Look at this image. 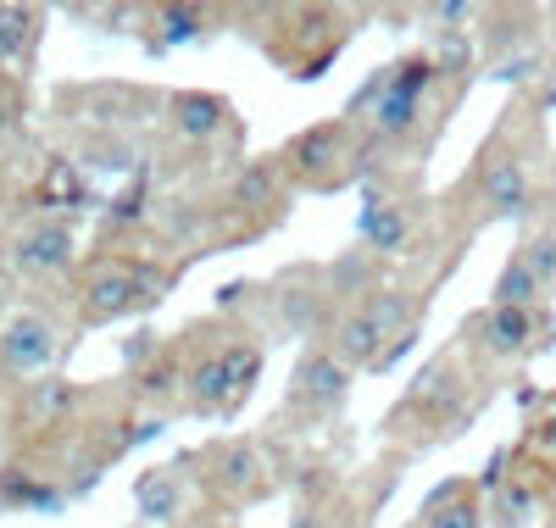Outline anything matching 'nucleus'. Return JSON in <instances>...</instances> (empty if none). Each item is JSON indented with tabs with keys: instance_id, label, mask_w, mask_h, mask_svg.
Segmentation results:
<instances>
[{
	"instance_id": "nucleus-1",
	"label": "nucleus",
	"mask_w": 556,
	"mask_h": 528,
	"mask_svg": "<svg viewBox=\"0 0 556 528\" xmlns=\"http://www.w3.org/2000/svg\"><path fill=\"white\" fill-rule=\"evenodd\" d=\"M285 162H290V173L301 178V184H340L345 178V162H351V134H345V123H317V128H306V134H295L290 139V151H285Z\"/></svg>"
},
{
	"instance_id": "nucleus-2",
	"label": "nucleus",
	"mask_w": 556,
	"mask_h": 528,
	"mask_svg": "<svg viewBox=\"0 0 556 528\" xmlns=\"http://www.w3.org/2000/svg\"><path fill=\"white\" fill-rule=\"evenodd\" d=\"M479 201H484L495 217H523V212H534V184H529V167H523L518 151H490V156H484Z\"/></svg>"
},
{
	"instance_id": "nucleus-3",
	"label": "nucleus",
	"mask_w": 556,
	"mask_h": 528,
	"mask_svg": "<svg viewBox=\"0 0 556 528\" xmlns=\"http://www.w3.org/2000/svg\"><path fill=\"white\" fill-rule=\"evenodd\" d=\"M139 312V267L134 262H101L84 284V317L89 323H112Z\"/></svg>"
},
{
	"instance_id": "nucleus-4",
	"label": "nucleus",
	"mask_w": 556,
	"mask_h": 528,
	"mask_svg": "<svg viewBox=\"0 0 556 528\" xmlns=\"http://www.w3.org/2000/svg\"><path fill=\"white\" fill-rule=\"evenodd\" d=\"M73 262V234L62 223H34L12 239V267L28 273V278H45V273H56Z\"/></svg>"
},
{
	"instance_id": "nucleus-5",
	"label": "nucleus",
	"mask_w": 556,
	"mask_h": 528,
	"mask_svg": "<svg viewBox=\"0 0 556 528\" xmlns=\"http://www.w3.org/2000/svg\"><path fill=\"white\" fill-rule=\"evenodd\" d=\"M51 356H56V328L45 317H34V312L12 317L7 334H0V362H7L12 373H39Z\"/></svg>"
},
{
	"instance_id": "nucleus-6",
	"label": "nucleus",
	"mask_w": 556,
	"mask_h": 528,
	"mask_svg": "<svg viewBox=\"0 0 556 528\" xmlns=\"http://www.w3.org/2000/svg\"><path fill=\"white\" fill-rule=\"evenodd\" d=\"M345 384H351V367L334 351H312L301 362V373H295V401H306V406H340Z\"/></svg>"
},
{
	"instance_id": "nucleus-7",
	"label": "nucleus",
	"mask_w": 556,
	"mask_h": 528,
	"mask_svg": "<svg viewBox=\"0 0 556 528\" xmlns=\"http://www.w3.org/2000/svg\"><path fill=\"white\" fill-rule=\"evenodd\" d=\"M534 340V312L529 306H490L479 317V345L490 356H518Z\"/></svg>"
},
{
	"instance_id": "nucleus-8",
	"label": "nucleus",
	"mask_w": 556,
	"mask_h": 528,
	"mask_svg": "<svg viewBox=\"0 0 556 528\" xmlns=\"http://www.w3.org/2000/svg\"><path fill=\"white\" fill-rule=\"evenodd\" d=\"M379 340H384V334H379V323H374V312H351L340 328H334V356L345 362V367H374L379 362Z\"/></svg>"
},
{
	"instance_id": "nucleus-9",
	"label": "nucleus",
	"mask_w": 556,
	"mask_h": 528,
	"mask_svg": "<svg viewBox=\"0 0 556 528\" xmlns=\"http://www.w3.org/2000/svg\"><path fill=\"white\" fill-rule=\"evenodd\" d=\"M190 395H195V406H201V412H228V406H240V395H235V378H228L223 351L201 356V367L190 373Z\"/></svg>"
},
{
	"instance_id": "nucleus-10",
	"label": "nucleus",
	"mask_w": 556,
	"mask_h": 528,
	"mask_svg": "<svg viewBox=\"0 0 556 528\" xmlns=\"http://www.w3.org/2000/svg\"><path fill=\"white\" fill-rule=\"evenodd\" d=\"M362 246L367 251H401L406 246V234H412V223H406V212L401 206H384V201H367V212H362Z\"/></svg>"
},
{
	"instance_id": "nucleus-11",
	"label": "nucleus",
	"mask_w": 556,
	"mask_h": 528,
	"mask_svg": "<svg viewBox=\"0 0 556 528\" xmlns=\"http://www.w3.org/2000/svg\"><path fill=\"white\" fill-rule=\"evenodd\" d=\"M212 473H217V490H228V495H256L262 490V456L251 445H223Z\"/></svg>"
},
{
	"instance_id": "nucleus-12",
	"label": "nucleus",
	"mask_w": 556,
	"mask_h": 528,
	"mask_svg": "<svg viewBox=\"0 0 556 528\" xmlns=\"http://www.w3.org/2000/svg\"><path fill=\"white\" fill-rule=\"evenodd\" d=\"M39 45V12L34 7H0V62H28Z\"/></svg>"
},
{
	"instance_id": "nucleus-13",
	"label": "nucleus",
	"mask_w": 556,
	"mask_h": 528,
	"mask_svg": "<svg viewBox=\"0 0 556 528\" xmlns=\"http://www.w3.org/2000/svg\"><path fill=\"white\" fill-rule=\"evenodd\" d=\"M223 117H228V106L217 95H178L173 101V123H178L184 139H212L223 128Z\"/></svg>"
},
{
	"instance_id": "nucleus-14",
	"label": "nucleus",
	"mask_w": 556,
	"mask_h": 528,
	"mask_svg": "<svg viewBox=\"0 0 556 528\" xmlns=\"http://www.w3.org/2000/svg\"><path fill=\"white\" fill-rule=\"evenodd\" d=\"M139 512H146L151 523H173L178 506H184V490H178V478L173 473H146L139 478V490H134Z\"/></svg>"
},
{
	"instance_id": "nucleus-15",
	"label": "nucleus",
	"mask_w": 556,
	"mask_h": 528,
	"mask_svg": "<svg viewBox=\"0 0 556 528\" xmlns=\"http://www.w3.org/2000/svg\"><path fill=\"white\" fill-rule=\"evenodd\" d=\"M235 201L240 206H273L278 201V167L273 162H245V173L235 178Z\"/></svg>"
},
{
	"instance_id": "nucleus-16",
	"label": "nucleus",
	"mask_w": 556,
	"mask_h": 528,
	"mask_svg": "<svg viewBox=\"0 0 556 528\" xmlns=\"http://www.w3.org/2000/svg\"><path fill=\"white\" fill-rule=\"evenodd\" d=\"M534 296H540V278L529 273L523 256H513L501 267V278H495V306H529Z\"/></svg>"
},
{
	"instance_id": "nucleus-17",
	"label": "nucleus",
	"mask_w": 556,
	"mask_h": 528,
	"mask_svg": "<svg viewBox=\"0 0 556 528\" xmlns=\"http://www.w3.org/2000/svg\"><path fill=\"white\" fill-rule=\"evenodd\" d=\"M78 406V390L73 384H34V395H28V417H39V423H51V417H67Z\"/></svg>"
},
{
	"instance_id": "nucleus-18",
	"label": "nucleus",
	"mask_w": 556,
	"mask_h": 528,
	"mask_svg": "<svg viewBox=\"0 0 556 528\" xmlns=\"http://www.w3.org/2000/svg\"><path fill=\"white\" fill-rule=\"evenodd\" d=\"M495 512H501V523H506V528H523V523H534L540 495H534L529 485H506V490H501V501H495Z\"/></svg>"
},
{
	"instance_id": "nucleus-19",
	"label": "nucleus",
	"mask_w": 556,
	"mask_h": 528,
	"mask_svg": "<svg viewBox=\"0 0 556 528\" xmlns=\"http://www.w3.org/2000/svg\"><path fill=\"white\" fill-rule=\"evenodd\" d=\"M156 28H162L167 45H184V39H195V34L206 28V17H201L195 7H162V12H156Z\"/></svg>"
},
{
	"instance_id": "nucleus-20",
	"label": "nucleus",
	"mask_w": 556,
	"mask_h": 528,
	"mask_svg": "<svg viewBox=\"0 0 556 528\" xmlns=\"http://www.w3.org/2000/svg\"><path fill=\"white\" fill-rule=\"evenodd\" d=\"M424 528H484V512H479V501H468V495H456V501L434 506Z\"/></svg>"
},
{
	"instance_id": "nucleus-21",
	"label": "nucleus",
	"mask_w": 556,
	"mask_h": 528,
	"mask_svg": "<svg viewBox=\"0 0 556 528\" xmlns=\"http://www.w3.org/2000/svg\"><path fill=\"white\" fill-rule=\"evenodd\" d=\"M523 262H529V273L540 278V290L556 278V234H540V239H529V246L518 251Z\"/></svg>"
},
{
	"instance_id": "nucleus-22",
	"label": "nucleus",
	"mask_w": 556,
	"mask_h": 528,
	"mask_svg": "<svg viewBox=\"0 0 556 528\" xmlns=\"http://www.w3.org/2000/svg\"><path fill=\"white\" fill-rule=\"evenodd\" d=\"M45 196H67V201H78V196H84V189H78V173H73L67 162H56L51 178H45Z\"/></svg>"
},
{
	"instance_id": "nucleus-23",
	"label": "nucleus",
	"mask_w": 556,
	"mask_h": 528,
	"mask_svg": "<svg viewBox=\"0 0 556 528\" xmlns=\"http://www.w3.org/2000/svg\"><path fill=\"white\" fill-rule=\"evenodd\" d=\"M462 62H468V39H456V34H451V39L440 45V56H434V67H440V73H456Z\"/></svg>"
},
{
	"instance_id": "nucleus-24",
	"label": "nucleus",
	"mask_w": 556,
	"mask_h": 528,
	"mask_svg": "<svg viewBox=\"0 0 556 528\" xmlns=\"http://www.w3.org/2000/svg\"><path fill=\"white\" fill-rule=\"evenodd\" d=\"M412 340H417V323H412L406 334H395V340H390V351H379V362H374V367H379V373H384V367H395V362L412 351Z\"/></svg>"
},
{
	"instance_id": "nucleus-25",
	"label": "nucleus",
	"mask_w": 556,
	"mask_h": 528,
	"mask_svg": "<svg viewBox=\"0 0 556 528\" xmlns=\"http://www.w3.org/2000/svg\"><path fill=\"white\" fill-rule=\"evenodd\" d=\"M139 390H146V395H167V390H173V367H151Z\"/></svg>"
},
{
	"instance_id": "nucleus-26",
	"label": "nucleus",
	"mask_w": 556,
	"mask_h": 528,
	"mask_svg": "<svg viewBox=\"0 0 556 528\" xmlns=\"http://www.w3.org/2000/svg\"><path fill=\"white\" fill-rule=\"evenodd\" d=\"M534 67H540V56L529 51V56H518V62H501V78H534Z\"/></svg>"
},
{
	"instance_id": "nucleus-27",
	"label": "nucleus",
	"mask_w": 556,
	"mask_h": 528,
	"mask_svg": "<svg viewBox=\"0 0 556 528\" xmlns=\"http://www.w3.org/2000/svg\"><path fill=\"white\" fill-rule=\"evenodd\" d=\"M285 317H290L295 328H306V323H312V296H295V301H285Z\"/></svg>"
},
{
	"instance_id": "nucleus-28",
	"label": "nucleus",
	"mask_w": 556,
	"mask_h": 528,
	"mask_svg": "<svg viewBox=\"0 0 556 528\" xmlns=\"http://www.w3.org/2000/svg\"><path fill=\"white\" fill-rule=\"evenodd\" d=\"M534 440H540V445H551V451H556V401H551V412H545V417H540V435H534Z\"/></svg>"
},
{
	"instance_id": "nucleus-29",
	"label": "nucleus",
	"mask_w": 556,
	"mask_h": 528,
	"mask_svg": "<svg viewBox=\"0 0 556 528\" xmlns=\"http://www.w3.org/2000/svg\"><path fill=\"white\" fill-rule=\"evenodd\" d=\"M434 17H440V23H468L473 7H434Z\"/></svg>"
},
{
	"instance_id": "nucleus-30",
	"label": "nucleus",
	"mask_w": 556,
	"mask_h": 528,
	"mask_svg": "<svg viewBox=\"0 0 556 528\" xmlns=\"http://www.w3.org/2000/svg\"><path fill=\"white\" fill-rule=\"evenodd\" d=\"M12 128V101H0V134Z\"/></svg>"
}]
</instances>
